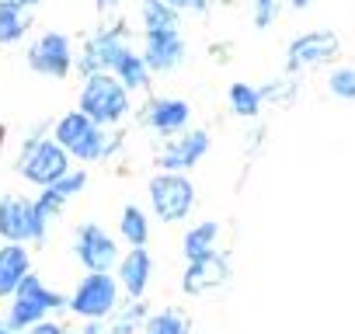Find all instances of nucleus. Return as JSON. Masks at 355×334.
Listing matches in <instances>:
<instances>
[{"instance_id": "nucleus-2", "label": "nucleus", "mask_w": 355, "mask_h": 334, "mask_svg": "<svg viewBox=\"0 0 355 334\" xmlns=\"http://www.w3.org/2000/svg\"><path fill=\"white\" fill-rule=\"evenodd\" d=\"M70 157H77V160H101L112 146H115V139L112 136H105L101 132V125L98 122H91L84 112H67L60 122H56V136H53Z\"/></svg>"}, {"instance_id": "nucleus-3", "label": "nucleus", "mask_w": 355, "mask_h": 334, "mask_svg": "<svg viewBox=\"0 0 355 334\" xmlns=\"http://www.w3.org/2000/svg\"><path fill=\"white\" fill-rule=\"evenodd\" d=\"M150 202L164 223H182L196 206V185L182 171H160L150 178Z\"/></svg>"}, {"instance_id": "nucleus-32", "label": "nucleus", "mask_w": 355, "mask_h": 334, "mask_svg": "<svg viewBox=\"0 0 355 334\" xmlns=\"http://www.w3.org/2000/svg\"><path fill=\"white\" fill-rule=\"evenodd\" d=\"M0 334H15V327L11 324H0Z\"/></svg>"}, {"instance_id": "nucleus-22", "label": "nucleus", "mask_w": 355, "mask_h": 334, "mask_svg": "<svg viewBox=\"0 0 355 334\" xmlns=\"http://www.w3.org/2000/svg\"><path fill=\"white\" fill-rule=\"evenodd\" d=\"M227 101H230V112L234 115H241V118H254L258 112H261V91L258 87H251V84H230V91H227Z\"/></svg>"}, {"instance_id": "nucleus-30", "label": "nucleus", "mask_w": 355, "mask_h": 334, "mask_svg": "<svg viewBox=\"0 0 355 334\" xmlns=\"http://www.w3.org/2000/svg\"><path fill=\"white\" fill-rule=\"evenodd\" d=\"M167 4H171L174 11H202L206 0H167Z\"/></svg>"}, {"instance_id": "nucleus-17", "label": "nucleus", "mask_w": 355, "mask_h": 334, "mask_svg": "<svg viewBox=\"0 0 355 334\" xmlns=\"http://www.w3.org/2000/svg\"><path fill=\"white\" fill-rule=\"evenodd\" d=\"M150 275H153V261H150V251L146 247H132L122 261H119V279H122V289L139 299L150 285Z\"/></svg>"}, {"instance_id": "nucleus-31", "label": "nucleus", "mask_w": 355, "mask_h": 334, "mask_svg": "<svg viewBox=\"0 0 355 334\" xmlns=\"http://www.w3.org/2000/svg\"><path fill=\"white\" fill-rule=\"evenodd\" d=\"M310 4H313V0H289V8H293V11H306Z\"/></svg>"}, {"instance_id": "nucleus-24", "label": "nucleus", "mask_w": 355, "mask_h": 334, "mask_svg": "<svg viewBox=\"0 0 355 334\" xmlns=\"http://www.w3.org/2000/svg\"><path fill=\"white\" fill-rule=\"evenodd\" d=\"M119 230H122V240H129L132 247H146V237H150V220L139 206H125L122 209V220H119Z\"/></svg>"}, {"instance_id": "nucleus-29", "label": "nucleus", "mask_w": 355, "mask_h": 334, "mask_svg": "<svg viewBox=\"0 0 355 334\" xmlns=\"http://www.w3.org/2000/svg\"><path fill=\"white\" fill-rule=\"evenodd\" d=\"M25 334H63V327H60V324H42V320H35V324H28Z\"/></svg>"}, {"instance_id": "nucleus-23", "label": "nucleus", "mask_w": 355, "mask_h": 334, "mask_svg": "<svg viewBox=\"0 0 355 334\" xmlns=\"http://www.w3.org/2000/svg\"><path fill=\"white\" fill-rule=\"evenodd\" d=\"M25 28H28V15H25V8L21 4H15V0H4L0 4V42H18L21 35H25Z\"/></svg>"}, {"instance_id": "nucleus-13", "label": "nucleus", "mask_w": 355, "mask_h": 334, "mask_svg": "<svg viewBox=\"0 0 355 334\" xmlns=\"http://www.w3.org/2000/svg\"><path fill=\"white\" fill-rule=\"evenodd\" d=\"M143 60H146L150 73H167V70H174V67H182V63H185V39L178 35V28L146 32Z\"/></svg>"}, {"instance_id": "nucleus-18", "label": "nucleus", "mask_w": 355, "mask_h": 334, "mask_svg": "<svg viewBox=\"0 0 355 334\" xmlns=\"http://www.w3.org/2000/svg\"><path fill=\"white\" fill-rule=\"evenodd\" d=\"M25 275H28V251L8 240V247L0 251V296H11Z\"/></svg>"}, {"instance_id": "nucleus-11", "label": "nucleus", "mask_w": 355, "mask_h": 334, "mask_svg": "<svg viewBox=\"0 0 355 334\" xmlns=\"http://www.w3.org/2000/svg\"><path fill=\"white\" fill-rule=\"evenodd\" d=\"M28 67L42 77H56L63 80L70 70H73V49H70V39L60 35V32H46L39 42H32L28 49Z\"/></svg>"}, {"instance_id": "nucleus-10", "label": "nucleus", "mask_w": 355, "mask_h": 334, "mask_svg": "<svg viewBox=\"0 0 355 334\" xmlns=\"http://www.w3.org/2000/svg\"><path fill=\"white\" fill-rule=\"evenodd\" d=\"M209 153V132L206 129H192V132H178V139H167L164 150L157 153V167L160 171H192V167Z\"/></svg>"}, {"instance_id": "nucleus-35", "label": "nucleus", "mask_w": 355, "mask_h": 334, "mask_svg": "<svg viewBox=\"0 0 355 334\" xmlns=\"http://www.w3.org/2000/svg\"><path fill=\"white\" fill-rule=\"evenodd\" d=\"M108 334H112V331H108Z\"/></svg>"}, {"instance_id": "nucleus-12", "label": "nucleus", "mask_w": 355, "mask_h": 334, "mask_svg": "<svg viewBox=\"0 0 355 334\" xmlns=\"http://www.w3.org/2000/svg\"><path fill=\"white\" fill-rule=\"evenodd\" d=\"M73 251H77V261H80L87 272H108V268L119 261L115 240H112L98 223H84V227L77 230Z\"/></svg>"}, {"instance_id": "nucleus-5", "label": "nucleus", "mask_w": 355, "mask_h": 334, "mask_svg": "<svg viewBox=\"0 0 355 334\" xmlns=\"http://www.w3.org/2000/svg\"><path fill=\"white\" fill-rule=\"evenodd\" d=\"M115 299H119V282L108 272H87V279L70 296V310L87 320H105L115 310Z\"/></svg>"}, {"instance_id": "nucleus-20", "label": "nucleus", "mask_w": 355, "mask_h": 334, "mask_svg": "<svg viewBox=\"0 0 355 334\" xmlns=\"http://www.w3.org/2000/svg\"><path fill=\"white\" fill-rule=\"evenodd\" d=\"M216 237H220V227H216L213 220H206V223L192 227V230L185 234V240H182V251H185V258H189V261H196V258H206L209 251H216Z\"/></svg>"}, {"instance_id": "nucleus-14", "label": "nucleus", "mask_w": 355, "mask_h": 334, "mask_svg": "<svg viewBox=\"0 0 355 334\" xmlns=\"http://www.w3.org/2000/svg\"><path fill=\"white\" fill-rule=\"evenodd\" d=\"M227 279H230V265H227V258L216 254V251H209L206 258L189 261L185 279H182V289H185L189 296H199V292H209V289L227 285Z\"/></svg>"}, {"instance_id": "nucleus-21", "label": "nucleus", "mask_w": 355, "mask_h": 334, "mask_svg": "<svg viewBox=\"0 0 355 334\" xmlns=\"http://www.w3.org/2000/svg\"><path fill=\"white\" fill-rule=\"evenodd\" d=\"M139 15H143V28L146 32H167V28H178V15L167 0H143L139 4Z\"/></svg>"}, {"instance_id": "nucleus-27", "label": "nucleus", "mask_w": 355, "mask_h": 334, "mask_svg": "<svg viewBox=\"0 0 355 334\" xmlns=\"http://www.w3.org/2000/svg\"><path fill=\"white\" fill-rule=\"evenodd\" d=\"M279 4H282V0H251V8H254V28L258 32L272 28V21L279 18Z\"/></svg>"}, {"instance_id": "nucleus-28", "label": "nucleus", "mask_w": 355, "mask_h": 334, "mask_svg": "<svg viewBox=\"0 0 355 334\" xmlns=\"http://www.w3.org/2000/svg\"><path fill=\"white\" fill-rule=\"evenodd\" d=\"M143 320H146V310H143V303L136 299V303H132V306H129V310H125L119 320H115L112 334H132V327H136V324H143Z\"/></svg>"}, {"instance_id": "nucleus-26", "label": "nucleus", "mask_w": 355, "mask_h": 334, "mask_svg": "<svg viewBox=\"0 0 355 334\" xmlns=\"http://www.w3.org/2000/svg\"><path fill=\"white\" fill-rule=\"evenodd\" d=\"M327 91L341 101H355V67H338L327 77Z\"/></svg>"}, {"instance_id": "nucleus-4", "label": "nucleus", "mask_w": 355, "mask_h": 334, "mask_svg": "<svg viewBox=\"0 0 355 334\" xmlns=\"http://www.w3.org/2000/svg\"><path fill=\"white\" fill-rule=\"evenodd\" d=\"M21 175L32 182V185H39V188H46V185H53V182H60L63 175H70V153L53 139H42V143H28V150H25V157H21Z\"/></svg>"}, {"instance_id": "nucleus-33", "label": "nucleus", "mask_w": 355, "mask_h": 334, "mask_svg": "<svg viewBox=\"0 0 355 334\" xmlns=\"http://www.w3.org/2000/svg\"><path fill=\"white\" fill-rule=\"evenodd\" d=\"M115 4V0H98V8H112Z\"/></svg>"}, {"instance_id": "nucleus-25", "label": "nucleus", "mask_w": 355, "mask_h": 334, "mask_svg": "<svg viewBox=\"0 0 355 334\" xmlns=\"http://www.w3.org/2000/svg\"><path fill=\"white\" fill-rule=\"evenodd\" d=\"M143 334H189V317L178 310H160L143 320Z\"/></svg>"}, {"instance_id": "nucleus-8", "label": "nucleus", "mask_w": 355, "mask_h": 334, "mask_svg": "<svg viewBox=\"0 0 355 334\" xmlns=\"http://www.w3.org/2000/svg\"><path fill=\"white\" fill-rule=\"evenodd\" d=\"M125 49H129V28H125V25H112V28L94 32V35L87 39V46H84L80 73H84V77H91V73H108Z\"/></svg>"}, {"instance_id": "nucleus-1", "label": "nucleus", "mask_w": 355, "mask_h": 334, "mask_svg": "<svg viewBox=\"0 0 355 334\" xmlns=\"http://www.w3.org/2000/svg\"><path fill=\"white\" fill-rule=\"evenodd\" d=\"M80 112L98 125H115L129 112V87L115 73H91L80 91Z\"/></svg>"}, {"instance_id": "nucleus-34", "label": "nucleus", "mask_w": 355, "mask_h": 334, "mask_svg": "<svg viewBox=\"0 0 355 334\" xmlns=\"http://www.w3.org/2000/svg\"><path fill=\"white\" fill-rule=\"evenodd\" d=\"M15 4H21V8H28V4H35V0H15Z\"/></svg>"}, {"instance_id": "nucleus-19", "label": "nucleus", "mask_w": 355, "mask_h": 334, "mask_svg": "<svg viewBox=\"0 0 355 334\" xmlns=\"http://www.w3.org/2000/svg\"><path fill=\"white\" fill-rule=\"evenodd\" d=\"M112 73H115L129 91H139V87H146V84H150V67H146V60H143L139 53H132V49H125V53L115 60Z\"/></svg>"}, {"instance_id": "nucleus-15", "label": "nucleus", "mask_w": 355, "mask_h": 334, "mask_svg": "<svg viewBox=\"0 0 355 334\" xmlns=\"http://www.w3.org/2000/svg\"><path fill=\"white\" fill-rule=\"evenodd\" d=\"M143 112H146V115H143L146 125L157 129V132H164V136L185 132V125H189V118H192V105L182 101V98H153V101H146Z\"/></svg>"}, {"instance_id": "nucleus-7", "label": "nucleus", "mask_w": 355, "mask_h": 334, "mask_svg": "<svg viewBox=\"0 0 355 334\" xmlns=\"http://www.w3.org/2000/svg\"><path fill=\"white\" fill-rule=\"evenodd\" d=\"M341 49V39L331 32V28H313V32H303L289 42L286 49V73H300L306 67H317V63H327L334 60Z\"/></svg>"}, {"instance_id": "nucleus-6", "label": "nucleus", "mask_w": 355, "mask_h": 334, "mask_svg": "<svg viewBox=\"0 0 355 334\" xmlns=\"http://www.w3.org/2000/svg\"><path fill=\"white\" fill-rule=\"evenodd\" d=\"M63 303H67V299H63L60 292L46 289L35 275H25L21 285L15 289V306H11L8 324H11V327H28V324L42 320L49 310H56V306H63Z\"/></svg>"}, {"instance_id": "nucleus-16", "label": "nucleus", "mask_w": 355, "mask_h": 334, "mask_svg": "<svg viewBox=\"0 0 355 334\" xmlns=\"http://www.w3.org/2000/svg\"><path fill=\"white\" fill-rule=\"evenodd\" d=\"M84 185H87V175H84V171H70V175H63L60 182L46 185V192L35 199L39 223H42V227H49V220H53V216H60V213H63V206H67L73 195H80V192H84Z\"/></svg>"}, {"instance_id": "nucleus-9", "label": "nucleus", "mask_w": 355, "mask_h": 334, "mask_svg": "<svg viewBox=\"0 0 355 334\" xmlns=\"http://www.w3.org/2000/svg\"><path fill=\"white\" fill-rule=\"evenodd\" d=\"M0 237L11 240V244L42 240V237H46V227L39 223L35 202L18 199V195H8L4 202H0Z\"/></svg>"}]
</instances>
